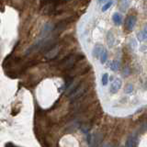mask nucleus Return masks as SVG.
<instances>
[{"mask_svg":"<svg viewBox=\"0 0 147 147\" xmlns=\"http://www.w3.org/2000/svg\"><path fill=\"white\" fill-rule=\"evenodd\" d=\"M54 26L52 23H46L44 24V26L42 28V31H40V39H46L49 37V34L51 33L52 31H54Z\"/></svg>","mask_w":147,"mask_h":147,"instance_id":"obj_1","label":"nucleus"},{"mask_svg":"<svg viewBox=\"0 0 147 147\" xmlns=\"http://www.w3.org/2000/svg\"><path fill=\"white\" fill-rule=\"evenodd\" d=\"M85 91V85L83 84H81L79 85L78 87H77L75 88V90L74 91L71 95H70V99L71 100H75L77 99H79V97L83 95V93Z\"/></svg>","mask_w":147,"mask_h":147,"instance_id":"obj_2","label":"nucleus"},{"mask_svg":"<svg viewBox=\"0 0 147 147\" xmlns=\"http://www.w3.org/2000/svg\"><path fill=\"white\" fill-rule=\"evenodd\" d=\"M136 24V16L134 15H130L128 16V18L126 19L125 21V27L129 31H132L133 30L134 26Z\"/></svg>","mask_w":147,"mask_h":147,"instance_id":"obj_3","label":"nucleus"},{"mask_svg":"<svg viewBox=\"0 0 147 147\" xmlns=\"http://www.w3.org/2000/svg\"><path fill=\"white\" fill-rule=\"evenodd\" d=\"M59 52H60V46L59 45H55L54 47H52L50 50H49L45 54V58L49 59V60L54 59L57 55H58Z\"/></svg>","mask_w":147,"mask_h":147,"instance_id":"obj_4","label":"nucleus"},{"mask_svg":"<svg viewBox=\"0 0 147 147\" xmlns=\"http://www.w3.org/2000/svg\"><path fill=\"white\" fill-rule=\"evenodd\" d=\"M121 85H122L121 79L115 78L113 80V82L111 83V85H110V92H111L112 94H116L121 89Z\"/></svg>","mask_w":147,"mask_h":147,"instance_id":"obj_5","label":"nucleus"},{"mask_svg":"<svg viewBox=\"0 0 147 147\" xmlns=\"http://www.w3.org/2000/svg\"><path fill=\"white\" fill-rule=\"evenodd\" d=\"M101 141H102V134L95 133L93 136H91V141L89 142V147H97L99 145Z\"/></svg>","mask_w":147,"mask_h":147,"instance_id":"obj_6","label":"nucleus"},{"mask_svg":"<svg viewBox=\"0 0 147 147\" xmlns=\"http://www.w3.org/2000/svg\"><path fill=\"white\" fill-rule=\"evenodd\" d=\"M104 49L105 48L102 46L101 44H97V45L94 47L93 50H92V55H93L94 58H96V59L99 58L101 54H102V52L104 51Z\"/></svg>","mask_w":147,"mask_h":147,"instance_id":"obj_7","label":"nucleus"},{"mask_svg":"<svg viewBox=\"0 0 147 147\" xmlns=\"http://www.w3.org/2000/svg\"><path fill=\"white\" fill-rule=\"evenodd\" d=\"M75 59H76V57L75 55H71V56H69L68 58L64 61V63L62 64V66L64 68H70L73 66V64H75Z\"/></svg>","mask_w":147,"mask_h":147,"instance_id":"obj_8","label":"nucleus"},{"mask_svg":"<svg viewBox=\"0 0 147 147\" xmlns=\"http://www.w3.org/2000/svg\"><path fill=\"white\" fill-rule=\"evenodd\" d=\"M137 37H138V40H140V42H144V40H145L147 39V23L145 24L144 28L138 32Z\"/></svg>","mask_w":147,"mask_h":147,"instance_id":"obj_9","label":"nucleus"},{"mask_svg":"<svg viewBox=\"0 0 147 147\" xmlns=\"http://www.w3.org/2000/svg\"><path fill=\"white\" fill-rule=\"evenodd\" d=\"M136 141V133H132L127 138L125 142V147H134V142Z\"/></svg>","mask_w":147,"mask_h":147,"instance_id":"obj_10","label":"nucleus"},{"mask_svg":"<svg viewBox=\"0 0 147 147\" xmlns=\"http://www.w3.org/2000/svg\"><path fill=\"white\" fill-rule=\"evenodd\" d=\"M112 20L116 26H120L122 23V16L120 13H114L112 16Z\"/></svg>","mask_w":147,"mask_h":147,"instance_id":"obj_11","label":"nucleus"},{"mask_svg":"<svg viewBox=\"0 0 147 147\" xmlns=\"http://www.w3.org/2000/svg\"><path fill=\"white\" fill-rule=\"evenodd\" d=\"M114 42H115V39H114L113 33L111 31L108 32V34H107V43L109 44V46L112 47L114 45Z\"/></svg>","mask_w":147,"mask_h":147,"instance_id":"obj_12","label":"nucleus"},{"mask_svg":"<svg viewBox=\"0 0 147 147\" xmlns=\"http://www.w3.org/2000/svg\"><path fill=\"white\" fill-rule=\"evenodd\" d=\"M119 6H120V9L122 11H126V9H128V6H129V0H120V3H119Z\"/></svg>","mask_w":147,"mask_h":147,"instance_id":"obj_13","label":"nucleus"},{"mask_svg":"<svg viewBox=\"0 0 147 147\" xmlns=\"http://www.w3.org/2000/svg\"><path fill=\"white\" fill-rule=\"evenodd\" d=\"M108 57H109L108 51L106 50V49H104V51L102 52V54H101V55H100V57H99V59H100V63H101V64H105L106 62H107Z\"/></svg>","mask_w":147,"mask_h":147,"instance_id":"obj_14","label":"nucleus"},{"mask_svg":"<svg viewBox=\"0 0 147 147\" xmlns=\"http://www.w3.org/2000/svg\"><path fill=\"white\" fill-rule=\"evenodd\" d=\"M119 68H120V64H119V62H118L117 60L112 61V63L110 64V70L113 71V72H116V71L119 70Z\"/></svg>","mask_w":147,"mask_h":147,"instance_id":"obj_15","label":"nucleus"},{"mask_svg":"<svg viewBox=\"0 0 147 147\" xmlns=\"http://www.w3.org/2000/svg\"><path fill=\"white\" fill-rule=\"evenodd\" d=\"M101 83H102V85H104L106 87L108 84H109V74L105 73L101 77Z\"/></svg>","mask_w":147,"mask_h":147,"instance_id":"obj_16","label":"nucleus"},{"mask_svg":"<svg viewBox=\"0 0 147 147\" xmlns=\"http://www.w3.org/2000/svg\"><path fill=\"white\" fill-rule=\"evenodd\" d=\"M133 91V85H126V88H125V93H127V94H130Z\"/></svg>","mask_w":147,"mask_h":147,"instance_id":"obj_17","label":"nucleus"},{"mask_svg":"<svg viewBox=\"0 0 147 147\" xmlns=\"http://www.w3.org/2000/svg\"><path fill=\"white\" fill-rule=\"evenodd\" d=\"M111 6H112V1H109V2H108V3H106L105 5L103 6V7H102V11H103V12L107 11Z\"/></svg>","mask_w":147,"mask_h":147,"instance_id":"obj_18","label":"nucleus"},{"mask_svg":"<svg viewBox=\"0 0 147 147\" xmlns=\"http://www.w3.org/2000/svg\"><path fill=\"white\" fill-rule=\"evenodd\" d=\"M100 147H110V145L109 144H104L102 146H100Z\"/></svg>","mask_w":147,"mask_h":147,"instance_id":"obj_19","label":"nucleus"},{"mask_svg":"<svg viewBox=\"0 0 147 147\" xmlns=\"http://www.w3.org/2000/svg\"><path fill=\"white\" fill-rule=\"evenodd\" d=\"M107 0H99V3L101 4V3H103V2H106Z\"/></svg>","mask_w":147,"mask_h":147,"instance_id":"obj_20","label":"nucleus"}]
</instances>
